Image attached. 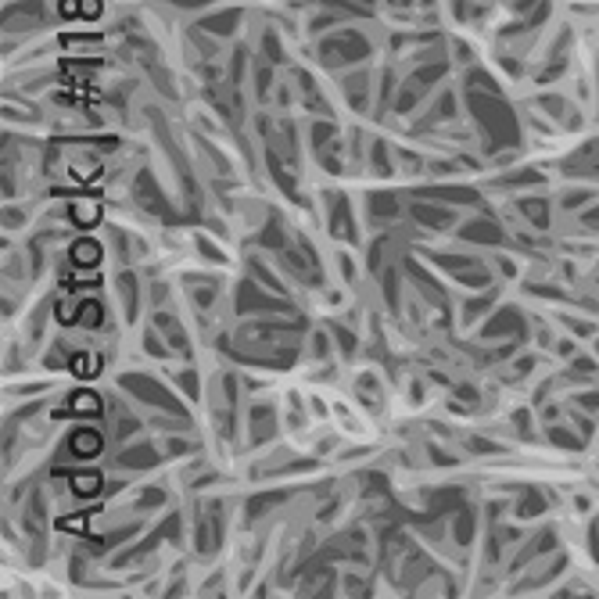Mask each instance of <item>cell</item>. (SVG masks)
<instances>
[{"instance_id": "6da1fadb", "label": "cell", "mask_w": 599, "mask_h": 599, "mask_svg": "<svg viewBox=\"0 0 599 599\" xmlns=\"http://www.w3.org/2000/svg\"><path fill=\"white\" fill-rule=\"evenodd\" d=\"M76 441H79V445H76L79 452H94V441H97V438H94V434H79Z\"/></svg>"}]
</instances>
